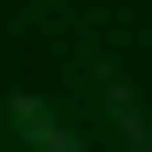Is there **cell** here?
I'll return each instance as SVG.
<instances>
[{"instance_id": "6da1fadb", "label": "cell", "mask_w": 152, "mask_h": 152, "mask_svg": "<svg viewBox=\"0 0 152 152\" xmlns=\"http://www.w3.org/2000/svg\"><path fill=\"white\" fill-rule=\"evenodd\" d=\"M98 109H109V130H120V152H152V120H141V98H130L120 76H98Z\"/></svg>"}, {"instance_id": "7a4b0ae2", "label": "cell", "mask_w": 152, "mask_h": 152, "mask_svg": "<svg viewBox=\"0 0 152 152\" xmlns=\"http://www.w3.org/2000/svg\"><path fill=\"white\" fill-rule=\"evenodd\" d=\"M11 130H22L33 152H87V141H76V130H65V120L44 109V98H11Z\"/></svg>"}]
</instances>
